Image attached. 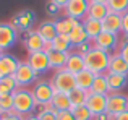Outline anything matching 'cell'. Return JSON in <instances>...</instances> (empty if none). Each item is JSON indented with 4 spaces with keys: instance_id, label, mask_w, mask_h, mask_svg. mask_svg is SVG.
Listing matches in <instances>:
<instances>
[{
    "instance_id": "40",
    "label": "cell",
    "mask_w": 128,
    "mask_h": 120,
    "mask_svg": "<svg viewBox=\"0 0 128 120\" xmlns=\"http://www.w3.org/2000/svg\"><path fill=\"white\" fill-rule=\"evenodd\" d=\"M2 120H24V117H23V115H20V114H16L15 110H12L10 114L2 115Z\"/></svg>"
},
{
    "instance_id": "13",
    "label": "cell",
    "mask_w": 128,
    "mask_h": 120,
    "mask_svg": "<svg viewBox=\"0 0 128 120\" xmlns=\"http://www.w3.org/2000/svg\"><path fill=\"white\" fill-rule=\"evenodd\" d=\"M34 13L31 12V10H23V12H20L16 16H13L12 20V26H15L16 29H21V31L28 32L31 31V26L32 23H34Z\"/></svg>"
},
{
    "instance_id": "36",
    "label": "cell",
    "mask_w": 128,
    "mask_h": 120,
    "mask_svg": "<svg viewBox=\"0 0 128 120\" xmlns=\"http://www.w3.org/2000/svg\"><path fill=\"white\" fill-rule=\"evenodd\" d=\"M57 120H76L72 110H62L57 112Z\"/></svg>"
},
{
    "instance_id": "34",
    "label": "cell",
    "mask_w": 128,
    "mask_h": 120,
    "mask_svg": "<svg viewBox=\"0 0 128 120\" xmlns=\"http://www.w3.org/2000/svg\"><path fill=\"white\" fill-rule=\"evenodd\" d=\"M39 120H57V112H50V110H44V109L38 107V114Z\"/></svg>"
},
{
    "instance_id": "45",
    "label": "cell",
    "mask_w": 128,
    "mask_h": 120,
    "mask_svg": "<svg viewBox=\"0 0 128 120\" xmlns=\"http://www.w3.org/2000/svg\"><path fill=\"white\" fill-rule=\"evenodd\" d=\"M3 54H5V52H2V50H0V57H2V55H3Z\"/></svg>"
},
{
    "instance_id": "15",
    "label": "cell",
    "mask_w": 128,
    "mask_h": 120,
    "mask_svg": "<svg viewBox=\"0 0 128 120\" xmlns=\"http://www.w3.org/2000/svg\"><path fill=\"white\" fill-rule=\"evenodd\" d=\"M107 83H109V89L110 92H120L122 89L126 88L128 84V75H120V73H106Z\"/></svg>"
},
{
    "instance_id": "46",
    "label": "cell",
    "mask_w": 128,
    "mask_h": 120,
    "mask_svg": "<svg viewBox=\"0 0 128 120\" xmlns=\"http://www.w3.org/2000/svg\"><path fill=\"white\" fill-rule=\"evenodd\" d=\"M0 120H2V115H0Z\"/></svg>"
},
{
    "instance_id": "10",
    "label": "cell",
    "mask_w": 128,
    "mask_h": 120,
    "mask_svg": "<svg viewBox=\"0 0 128 120\" xmlns=\"http://www.w3.org/2000/svg\"><path fill=\"white\" fill-rule=\"evenodd\" d=\"M94 47L97 49H102V50H107L112 54V50H115L118 46V34H114V32H107V31H102L96 39L92 41Z\"/></svg>"
},
{
    "instance_id": "9",
    "label": "cell",
    "mask_w": 128,
    "mask_h": 120,
    "mask_svg": "<svg viewBox=\"0 0 128 120\" xmlns=\"http://www.w3.org/2000/svg\"><path fill=\"white\" fill-rule=\"evenodd\" d=\"M26 62L31 65V68L34 70L38 75H44L46 72H49V70H50L49 55H47V52H44V50L28 54V60H26Z\"/></svg>"
},
{
    "instance_id": "28",
    "label": "cell",
    "mask_w": 128,
    "mask_h": 120,
    "mask_svg": "<svg viewBox=\"0 0 128 120\" xmlns=\"http://www.w3.org/2000/svg\"><path fill=\"white\" fill-rule=\"evenodd\" d=\"M89 92H94V94H104V96H107L110 92L109 83H107V78H106V73H102V75H96Z\"/></svg>"
},
{
    "instance_id": "20",
    "label": "cell",
    "mask_w": 128,
    "mask_h": 120,
    "mask_svg": "<svg viewBox=\"0 0 128 120\" xmlns=\"http://www.w3.org/2000/svg\"><path fill=\"white\" fill-rule=\"evenodd\" d=\"M110 73H120V75H128V63L125 62V58L118 54V52H114L112 57L109 62V70Z\"/></svg>"
},
{
    "instance_id": "7",
    "label": "cell",
    "mask_w": 128,
    "mask_h": 120,
    "mask_svg": "<svg viewBox=\"0 0 128 120\" xmlns=\"http://www.w3.org/2000/svg\"><path fill=\"white\" fill-rule=\"evenodd\" d=\"M18 39V29L12 23H0V50L6 52L15 46Z\"/></svg>"
},
{
    "instance_id": "39",
    "label": "cell",
    "mask_w": 128,
    "mask_h": 120,
    "mask_svg": "<svg viewBox=\"0 0 128 120\" xmlns=\"http://www.w3.org/2000/svg\"><path fill=\"white\" fill-rule=\"evenodd\" d=\"M60 10H62V8H60V6L57 5V3H54L52 0H50V2L47 3V13H49V15H57V13H58Z\"/></svg>"
},
{
    "instance_id": "37",
    "label": "cell",
    "mask_w": 128,
    "mask_h": 120,
    "mask_svg": "<svg viewBox=\"0 0 128 120\" xmlns=\"http://www.w3.org/2000/svg\"><path fill=\"white\" fill-rule=\"evenodd\" d=\"M118 54L122 55V57L125 58V62L128 63V41H123L122 44H120V47H118Z\"/></svg>"
},
{
    "instance_id": "30",
    "label": "cell",
    "mask_w": 128,
    "mask_h": 120,
    "mask_svg": "<svg viewBox=\"0 0 128 120\" xmlns=\"http://www.w3.org/2000/svg\"><path fill=\"white\" fill-rule=\"evenodd\" d=\"M18 89V83H16L15 76H5L0 80V96H6V94H13Z\"/></svg>"
},
{
    "instance_id": "3",
    "label": "cell",
    "mask_w": 128,
    "mask_h": 120,
    "mask_svg": "<svg viewBox=\"0 0 128 120\" xmlns=\"http://www.w3.org/2000/svg\"><path fill=\"white\" fill-rule=\"evenodd\" d=\"M50 83H52V86L55 88V91L66 92V94H68L70 91H73V89L76 88V75H73V73L68 72L66 68H62V70L54 73Z\"/></svg>"
},
{
    "instance_id": "16",
    "label": "cell",
    "mask_w": 128,
    "mask_h": 120,
    "mask_svg": "<svg viewBox=\"0 0 128 120\" xmlns=\"http://www.w3.org/2000/svg\"><path fill=\"white\" fill-rule=\"evenodd\" d=\"M102 29L107 31V32H114V34L122 32V15L110 12L109 15L102 20Z\"/></svg>"
},
{
    "instance_id": "27",
    "label": "cell",
    "mask_w": 128,
    "mask_h": 120,
    "mask_svg": "<svg viewBox=\"0 0 128 120\" xmlns=\"http://www.w3.org/2000/svg\"><path fill=\"white\" fill-rule=\"evenodd\" d=\"M52 49L58 52H72L73 50V44L70 41L68 34H57V38L52 41Z\"/></svg>"
},
{
    "instance_id": "8",
    "label": "cell",
    "mask_w": 128,
    "mask_h": 120,
    "mask_svg": "<svg viewBox=\"0 0 128 120\" xmlns=\"http://www.w3.org/2000/svg\"><path fill=\"white\" fill-rule=\"evenodd\" d=\"M89 5H91L89 0H70V2L66 3V6L63 8V12H65L66 16H72V18H75V20L83 21L88 16Z\"/></svg>"
},
{
    "instance_id": "2",
    "label": "cell",
    "mask_w": 128,
    "mask_h": 120,
    "mask_svg": "<svg viewBox=\"0 0 128 120\" xmlns=\"http://www.w3.org/2000/svg\"><path fill=\"white\" fill-rule=\"evenodd\" d=\"M36 109H38V102H36L31 89L18 88L13 92V110L16 114L26 117V115H31Z\"/></svg>"
},
{
    "instance_id": "43",
    "label": "cell",
    "mask_w": 128,
    "mask_h": 120,
    "mask_svg": "<svg viewBox=\"0 0 128 120\" xmlns=\"http://www.w3.org/2000/svg\"><path fill=\"white\" fill-rule=\"evenodd\" d=\"M24 120H39V117H38L36 114H31V115H26Z\"/></svg>"
},
{
    "instance_id": "44",
    "label": "cell",
    "mask_w": 128,
    "mask_h": 120,
    "mask_svg": "<svg viewBox=\"0 0 128 120\" xmlns=\"http://www.w3.org/2000/svg\"><path fill=\"white\" fill-rule=\"evenodd\" d=\"M89 2H92V3H106V5H107L109 0H89Z\"/></svg>"
},
{
    "instance_id": "6",
    "label": "cell",
    "mask_w": 128,
    "mask_h": 120,
    "mask_svg": "<svg viewBox=\"0 0 128 120\" xmlns=\"http://www.w3.org/2000/svg\"><path fill=\"white\" fill-rule=\"evenodd\" d=\"M128 110V96L123 92H109L107 94V114L115 117Z\"/></svg>"
},
{
    "instance_id": "19",
    "label": "cell",
    "mask_w": 128,
    "mask_h": 120,
    "mask_svg": "<svg viewBox=\"0 0 128 120\" xmlns=\"http://www.w3.org/2000/svg\"><path fill=\"white\" fill-rule=\"evenodd\" d=\"M36 31L39 32V36H41L46 42H52L54 39L57 38V34H58V32H57V28H55V20H54V21H50V20L49 21H42L41 24L38 26Z\"/></svg>"
},
{
    "instance_id": "26",
    "label": "cell",
    "mask_w": 128,
    "mask_h": 120,
    "mask_svg": "<svg viewBox=\"0 0 128 120\" xmlns=\"http://www.w3.org/2000/svg\"><path fill=\"white\" fill-rule=\"evenodd\" d=\"M52 106L55 107L57 112H62V110H72V102H70V96L66 92H58L57 91L54 94L52 99Z\"/></svg>"
},
{
    "instance_id": "31",
    "label": "cell",
    "mask_w": 128,
    "mask_h": 120,
    "mask_svg": "<svg viewBox=\"0 0 128 120\" xmlns=\"http://www.w3.org/2000/svg\"><path fill=\"white\" fill-rule=\"evenodd\" d=\"M107 6H109V12L123 15L128 12V0H109Z\"/></svg>"
},
{
    "instance_id": "17",
    "label": "cell",
    "mask_w": 128,
    "mask_h": 120,
    "mask_svg": "<svg viewBox=\"0 0 128 120\" xmlns=\"http://www.w3.org/2000/svg\"><path fill=\"white\" fill-rule=\"evenodd\" d=\"M47 55H49L50 70H54V72H58V70L65 68L70 52H58V50H54V49H52L50 52H47Z\"/></svg>"
},
{
    "instance_id": "4",
    "label": "cell",
    "mask_w": 128,
    "mask_h": 120,
    "mask_svg": "<svg viewBox=\"0 0 128 120\" xmlns=\"http://www.w3.org/2000/svg\"><path fill=\"white\" fill-rule=\"evenodd\" d=\"M32 96H34L36 102H38V107L44 104H49L52 102L54 94H55V88L52 86L50 81H46V80H41V81H36L34 86H32Z\"/></svg>"
},
{
    "instance_id": "18",
    "label": "cell",
    "mask_w": 128,
    "mask_h": 120,
    "mask_svg": "<svg viewBox=\"0 0 128 120\" xmlns=\"http://www.w3.org/2000/svg\"><path fill=\"white\" fill-rule=\"evenodd\" d=\"M65 68L68 70V72H72L73 75H78L80 72L86 70L84 57H83V55H80V54H76L75 50H72V52H70V55H68V60H66Z\"/></svg>"
},
{
    "instance_id": "41",
    "label": "cell",
    "mask_w": 128,
    "mask_h": 120,
    "mask_svg": "<svg viewBox=\"0 0 128 120\" xmlns=\"http://www.w3.org/2000/svg\"><path fill=\"white\" fill-rule=\"evenodd\" d=\"M114 120H128V110L122 112V114H118V115H115Z\"/></svg>"
},
{
    "instance_id": "21",
    "label": "cell",
    "mask_w": 128,
    "mask_h": 120,
    "mask_svg": "<svg viewBox=\"0 0 128 120\" xmlns=\"http://www.w3.org/2000/svg\"><path fill=\"white\" fill-rule=\"evenodd\" d=\"M68 36H70V41H72V44H73V49L78 47L80 44L89 42V38H88V32H86L84 26H83V21L76 23V26L73 28V31L70 32Z\"/></svg>"
},
{
    "instance_id": "12",
    "label": "cell",
    "mask_w": 128,
    "mask_h": 120,
    "mask_svg": "<svg viewBox=\"0 0 128 120\" xmlns=\"http://www.w3.org/2000/svg\"><path fill=\"white\" fill-rule=\"evenodd\" d=\"M23 46H24V49L29 54H32V52L44 50L46 41L39 36L38 31H28V32H24V38H23Z\"/></svg>"
},
{
    "instance_id": "33",
    "label": "cell",
    "mask_w": 128,
    "mask_h": 120,
    "mask_svg": "<svg viewBox=\"0 0 128 120\" xmlns=\"http://www.w3.org/2000/svg\"><path fill=\"white\" fill-rule=\"evenodd\" d=\"M13 110V94L0 96V115H6Z\"/></svg>"
},
{
    "instance_id": "42",
    "label": "cell",
    "mask_w": 128,
    "mask_h": 120,
    "mask_svg": "<svg viewBox=\"0 0 128 120\" xmlns=\"http://www.w3.org/2000/svg\"><path fill=\"white\" fill-rule=\"evenodd\" d=\"M52 2H54V3H57V5H58L60 8L63 10V8H65V6H66V3L70 2V0H52Z\"/></svg>"
},
{
    "instance_id": "1",
    "label": "cell",
    "mask_w": 128,
    "mask_h": 120,
    "mask_svg": "<svg viewBox=\"0 0 128 120\" xmlns=\"http://www.w3.org/2000/svg\"><path fill=\"white\" fill-rule=\"evenodd\" d=\"M112 54L107 50H102V49L91 47V50L84 55V63H86V70L92 72L94 75H102V73H107L109 70V62Z\"/></svg>"
},
{
    "instance_id": "11",
    "label": "cell",
    "mask_w": 128,
    "mask_h": 120,
    "mask_svg": "<svg viewBox=\"0 0 128 120\" xmlns=\"http://www.w3.org/2000/svg\"><path fill=\"white\" fill-rule=\"evenodd\" d=\"M86 107L92 112L94 117H97L100 114H107V96L89 92L88 101H86Z\"/></svg>"
},
{
    "instance_id": "29",
    "label": "cell",
    "mask_w": 128,
    "mask_h": 120,
    "mask_svg": "<svg viewBox=\"0 0 128 120\" xmlns=\"http://www.w3.org/2000/svg\"><path fill=\"white\" fill-rule=\"evenodd\" d=\"M88 94H89L88 91H83L80 88H75L73 91H70L68 96H70V102H72V109L80 107V106H86Z\"/></svg>"
},
{
    "instance_id": "23",
    "label": "cell",
    "mask_w": 128,
    "mask_h": 120,
    "mask_svg": "<svg viewBox=\"0 0 128 120\" xmlns=\"http://www.w3.org/2000/svg\"><path fill=\"white\" fill-rule=\"evenodd\" d=\"M94 78H96V75H94L92 72H89V70L80 72L78 75H76V88L89 92L91 86H92V83H94Z\"/></svg>"
},
{
    "instance_id": "22",
    "label": "cell",
    "mask_w": 128,
    "mask_h": 120,
    "mask_svg": "<svg viewBox=\"0 0 128 120\" xmlns=\"http://www.w3.org/2000/svg\"><path fill=\"white\" fill-rule=\"evenodd\" d=\"M83 26H84V29L88 32V38H89L91 42H92L94 39L104 31V29H102V21H99V20L84 18V20H83Z\"/></svg>"
},
{
    "instance_id": "35",
    "label": "cell",
    "mask_w": 128,
    "mask_h": 120,
    "mask_svg": "<svg viewBox=\"0 0 128 120\" xmlns=\"http://www.w3.org/2000/svg\"><path fill=\"white\" fill-rule=\"evenodd\" d=\"M91 47H92V42L89 41V42H84V44H80L78 47H75L73 50H75L76 54H80V55H83V57H84L88 52L91 50Z\"/></svg>"
},
{
    "instance_id": "25",
    "label": "cell",
    "mask_w": 128,
    "mask_h": 120,
    "mask_svg": "<svg viewBox=\"0 0 128 120\" xmlns=\"http://www.w3.org/2000/svg\"><path fill=\"white\" fill-rule=\"evenodd\" d=\"M109 6L106 3H92L91 2L89 5V10H88V16L86 18H91V20H99L102 21L107 15H109Z\"/></svg>"
},
{
    "instance_id": "32",
    "label": "cell",
    "mask_w": 128,
    "mask_h": 120,
    "mask_svg": "<svg viewBox=\"0 0 128 120\" xmlns=\"http://www.w3.org/2000/svg\"><path fill=\"white\" fill-rule=\"evenodd\" d=\"M73 115H75L76 120H94L96 117L92 115V112L86 107V106H80V107H75L72 109Z\"/></svg>"
},
{
    "instance_id": "24",
    "label": "cell",
    "mask_w": 128,
    "mask_h": 120,
    "mask_svg": "<svg viewBox=\"0 0 128 120\" xmlns=\"http://www.w3.org/2000/svg\"><path fill=\"white\" fill-rule=\"evenodd\" d=\"M80 20H75L72 18V16H62V18L55 20V28H57V32L58 34H70V32L73 31V28L76 26V23H78Z\"/></svg>"
},
{
    "instance_id": "38",
    "label": "cell",
    "mask_w": 128,
    "mask_h": 120,
    "mask_svg": "<svg viewBox=\"0 0 128 120\" xmlns=\"http://www.w3.org/2000/svg\"><path fill=\"white\" fill-rule=\"evenodd\" d=\"M122 34L128 38V12L122 15Z\"/></svg>"
},
{
    "instance_id": "14",
    "label": "cell",
    "mask_w": 128,
    "mask_h": 120,
    "mask_svg": "<svg viewBox=\"0 0 128 120\" xmlns=\"http://www.w3.org/2000/svg\"><path fill=\"white\" fill-rule=\"evenodd\" d=\"M18 65H20V60L16 58L15 55L6 54V52H5V54L0 57V80L5 78V76L15 75Z\"/></svg>"
},
{
    "instance_id": "5",
    "label": "cell",
    "mask_w": 128,
    "mask_h": 120,
    "mask_svg": "<svg viewBox=\"0 0 128 120\" xmlns=\"http://www.w3.org/2000/svg\"><path fill=\"white\" fill-rule=\"evenodd\" d=\"M13 76H15L16 83H18V88H28L29 84L38 81L39 75L31 68V65L28 62H20V65H18V68H16Z\"/></svg>"
}]
</instances>
